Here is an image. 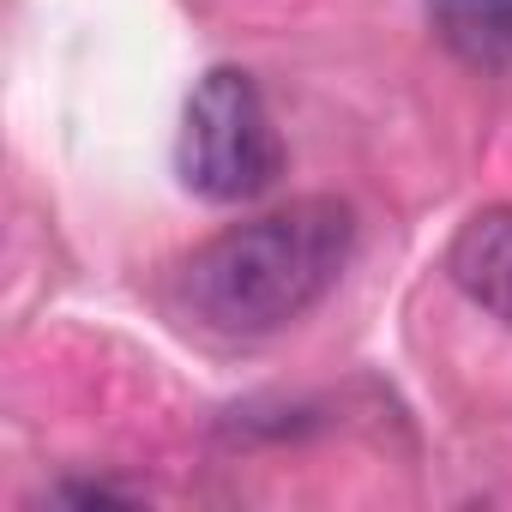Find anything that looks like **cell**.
Returning a JSON list of instances; mask_svg holds the SVG:
<instances>
[{"instance_id":"cell-3","label":"cell","mask_w":512,"mask_h":512,"mask_svg":"<svg viewBox=\"0 0 512 512\" xmlns=\"http://www.w3.org/2000/svg\"><path fill=\"white\" fill-rule=\"evenodd\" d=\"M446 278L488 320L512 326V199L482 205L458 223V235L446 241Z\"/></svg>"},{"instance_id":"cell-5","label":"cell","mask_w":512,"mask_h":512,"mask_svg":"<svg viewBox=\"0 0 512 512\" xmlns=\"http://www.w3.org/2000/svg\"><path fill=\"white\" fill-rule=\"evenodd\" d=\"M49 500H79V506H103V500H139L133 488H115V482H61Z\"/></svg>"},{"instance_id":"cell-2","label":"cell","mask_w":512,"mask_h":512,"mask_svg":"<svg viewBox=\"0 0 512 512\" xmlns=\"http://www.w3.org/2000/svg\"><path fill=\"white\" fill-rule=\"evenodd\" d=\"M175 175L205 205H247L284 181V139L247 67H211L187 91Z\"/></svg>"},{"instance_id":"cell-4","label":"cell","mask_w":512,"mask_h":512,"mask_svg":"<svg viewBox=\"0 0 512 512\" xmlns=\"http://www.w3.org/2000/svg\"><path fill=\"white\" fill-rule=\"evenodd\" d=\"M428 31L476 73H512V0H428Z\"/></svg>"},{"instance_id":"cell-1","label":"cell","mask_w":512,"mask_h":512,"mask_svg":"<svg viewBox=\"0 0 512 512\" xmlns=\"http://www.w3.org/2000/svg\"><path fill=\"white\" fill-rule=\"evenodd\" d=\"M356 260V211L332 193L260 211L205 247H193L169 278V302L187 326L260 344L308 320Z\"/></svg>"}]
</instances>
